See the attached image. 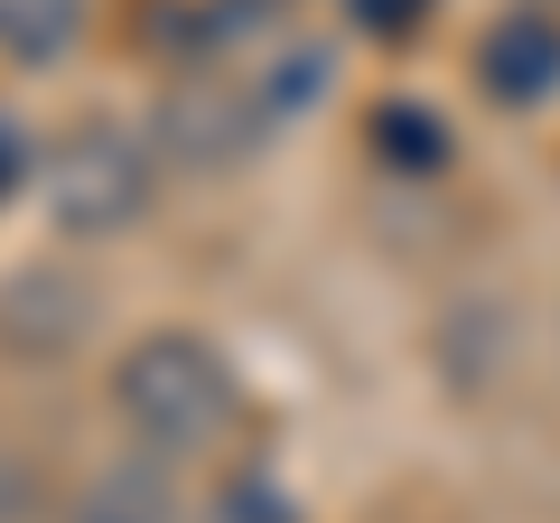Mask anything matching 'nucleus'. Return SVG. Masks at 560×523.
<instances>
[{
	"mask_svg": "<svg viewBox=\"0 0 560 523\" xmlns=\"http://www.w3.org/2000/svg\"><path fill=\"white\" fill-rule=\"evenodd\" d=\"M150 206V141H131L121 121H94L57 150V216L75 234H121Z\"/></svg>",
	"mask_w": 560,
	"mask_h": 523,
	"instance_id": "f03ea898",
	"label": "nucleus"
},
{
	"mask_svg": "<svg viewBox=\"0 0 560 523\" xmlns=\"http://www.w3.org/2000/svg\"><path fill=\"white\" fill-rule=\"evenodd\" d=\"M374 131H383V141L401 150V168H440V160H448V141H440V131H430L420 113H383Z\"/></svg>",
	"mask_w": 560,
	"mask_h": 523,
	"instance_id": "0eeeda50",
	"label": "nucleus"
},
{
	"mask_svg": "<svg viewBox=\"0 0 560 523\" xmlns=\"http://www.w3.org/2000/svg\"><path fill=\"white\" fill-rule=\"evenodd\" d=\"M75 523H178V486L168 458H121L75 496Z\"/></svg>",
	"mask_w": 560,
	"mask_h": 523,
	"instance_id": "39448f33",
	"label": "nucleus"
},
{
	"mask_svg": "<svg viewBox=\"0 0 560 523\" xmlns=\"http://www.w3.org/2000/svg\"><path fill=\"white\" fill-rule=\"evenodd\" d=\"M113 411L140 440V458H197V449H215L224 430H234L243 383L206 337L168 327V337H140L131 356L113 364Z\"/></svg>",
	"mask_w": 560,
	"mask_h": 523,
	"instance_id": "f257e3e1",
	"label": "nucleus"
},
{
	"mask_svg": "<svg viewBox=\"0 0 560 523\" xmlns=\"http://www.w3.org/2000/svg\"><path fill=\"white\" fill-rule=\"evenodd\" d=\"M346 10H355L364 28H383V38H401V28H420V10H430V0H346Z\"/></svg>",
	"mask_w": 560,
	"mask_h": 523,
	"instance_id": "6e6552de",
	"label": "nucleus"
},
{
	"mask_svg": "<svg viewBox=\"0 0 560 523\" xmlns=\"http://www.w3.org/2000/svg\"><path fill=\"white\" fill-rule=\"evenodd\" d=\"M261 131H271V103H261V84L243 75V66H224V75H187L178 94H168V113H160L168 160H187V168H234Z\"/></svg>",
	"mask_w": 560,
	"mask_h": 523,
	"instance_id": "7ed1b4c3",
	"label": "nucleus"
},
{
	"mask_svg": "<svg viewBox=\"0 0 560 523\" xmlns=\"http://www.w3.org/2000/svg\"><path fill=\"white\" fill-rule=\"evenodd\" d=\"M84 28V0H0V57H57Z\"/></svg>",
	"mask_w": 560,
	"mask_h": 523,
	"instance_id": "423d86ee",
	"label": "nucleus"
},
{
	"mask_svg": "<svg viewBox=\"0 0 560 523\" xmlns=\"http://www.w3.org/2000/svg\"><path fill=\"white\" fill-rule=\"evenodd\" d=\"M477 84L495 103H541L560 94V10H504L477 47Z\"/></svg>",
	"mask_w": 560,
	"mask_h": 523,
	"instance_id": "20e7f679",
	"label": "nucleus"
},
{
	"mask_svg": "<svg viewBox=\"0 0 560 523\" xmlns=\"http://www.w3.org/2000/svg\"><path fill=\"white\" fill-rule=\"evenodd\" d=\"M28 178V141H20V131H10V121H0V197H10V187H20Z\"/></svg>",
	"mask_w": 560,
	"mask_h": 523,
	"instance_id": "1a4fd4ad",
	"label": "nucleus"
}]
</instances>
